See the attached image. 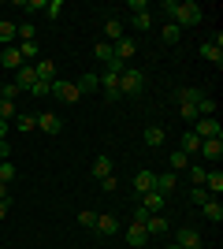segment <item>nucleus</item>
Masks as SVG:
<instances>
[{
  "mask_svg": "<svg viewBox=\"0 0 223 249\" xmlns=\"http://www.w3.org/2000/svg\"><path fill=\"white\" fill-rule=\"evenodd\" d=\"M127 242H130L134 249L149 246V234H145V227H141V223H127Z\"/></svg>",
  "mask_w": 223,
  "mask_h": 249,
  "instance_id": "a211bd4d",
  "label": "nucleus"
},
{
  "mask_svg": "<svg viewBox=\"0 0 223 249\" xmlns=\"http://www.w3.org/2000/svg\"><path fill=\"white\" fill-rule=\"evenodd\" d=\"M201 60H208V63H216V67H223V37L216 34V37H208V41H201Z\"/></svg>",
  "mask_w": 223,
  "mask_h": 249,
  "instance_id": "39448f33",
  "label": "nucleus"
},
{
  "mask_svg": "<svg viewBox=\"0 0 223 249\" xmlns=\"http://www.w3.org/2000/svg\"><path fill=\"white\" fill-rule=\"evenodd\" d=\"M11 178H15V164H11V160H0V182L11 186Z\"/></svg>",
  "mask_w": 223,
  "mask_h": 249,
  "instance_id": "58836bf2",
  "label": "nucleus"
},
{
  "mask_svg": "<svg viewBox=\"0 0 223 249\" xmlns=\"http://www.w3.org/2000/svg\"><path fill=\"white\" fill-rule=\"evenodd\" d=\"M205 97V89H197V86H186V89H179V104H193L197 108V101Z\"/></svg>",
  "mask_w": 223,
  "mask_h": 249,
  "instance_id": "c756f323",
  "label": "nucleus"
},
{
  "mask_svg": "<svg viewBox=\"0 0 223 249\" xmlns=\"http://www.w3.org/2000/svg\"><path fill=\"white\" fill-rule=\"evenodd\" d=\"M60 11H64V0H45V15H49V19H60Z\"/></svg>",
  "mask_w": 223,
  "mask_h": 249,
  "instance_id": "c9c22d12",
  "label": "nucleus"
},
{
  "mask_svg": "<svg viewBox=\"0 0 223 249\" xmlns=\"http://www.w3.org/2000/svg\"><path fill=\"white\" fill-rule=\"evenodd\" d=\"M205 175H208V167H205V164H190V182H193V186H205Z\"/></svg>",
  "mask_w": 223,
  "mask_h": 249,
  "instance_id": "f704fd0d",
  "label": "nucleus"
},
{
  "mask_svg": "<svg viewBox=\"0 0 223 249\" xmlns=\"http://www.w3.org/2000/svg\"><path fill=\"white\" fill-rule=\"evenodd\" d=\"M93 56H97V63H104V67H108V63H116V52H112V45H108V41H97L93 45Z\"/></svg>",
  "mask_w": 223,
  "mask_h": 249,
  "instance_id": "a878e982",
  "label": "nucleus"
},
{
  "mask_svg": "<svg viewBox=\"0 0 223 249\" xmlns=\"http://www.w3.org/2000/svg\"><path fill=\"white\" fill-rule=\"evenodd\" d=\"M145 145L149 149L164 145V126H145Z\"/></svg>",
  "mask_w": 223,
  "mask_h": 249,
  "instance_id": "2f4dec72",
  "label": "nucleus"
},
{
  "mask_svg": "<svg viewBox=\"0 0 223 249\" xmlns=\"http://www.w3.org/2000/svg\"><path fill=\"white\" fill-rule=\"evenodd\" d=\"M101 190H104V194H116V190H119V178H116V175L101 178Z\"/></svg>",
  "mask_w": 223,
  "mask_h": 249,
  "instance_id": "c03bdc74",
  "label": "nucleus"
},
{
  "mask_svg": "<svg viewBox=\"0 0 223 249\" xmlns=\"http://www.w3.org/2000/svg\"><path fill=\"white\" fill-rule=\"evenodd\" d=\"M8 208H11V201H0V219H8Z\"/></svg>",
  "mask_w": 223,
  "mask_h": 249,
  "instance_id": "09e8293b",
  "label": "nucleus"
},
{
  "mask_svg": "<svg viewBox=\"0 0 223 249\" xmlns=\"http://www.w3.org/2000/svg\"><path fill=\"white\" fill-rule=\"evenodd\" d=\"M15 49H19L22 63H37V41H19Z\"/></svg>",
  "mask_w": 223,
  "mask_h": 249,
  "instance_id": "7c9ffc66",
  "label": "nucleus"
},
{
  "mask_svg": "<svg viewBox=\"0 0 223 249\" xmlns=\"http://www.w3.org/2000/svg\"><path fill=\"white\" fill-rule=\"evenodd\" d=\"M153 182H156V171H149V167H141V171H134V182H130V186H134V194H149V190H153Z\"/></svg>",
  "mask_w": 223,
  "mask_h": 249,
  "instance_id": "f8f14e48",
  "label": "nucleus"
},
{
  "mask_svg": "<svg viewBox=\"0 0 223 249\" xmlns=\"http://www.w3.org/2000/svg\"><path fill=\"white\" fill-rule=\"evenodd\" d=\"M123 67H127V63H108L104 74H101V89H104L108 101H123V97H119V74H123Z\"/></svg>",
  "mask_w": 223,
  "mask_h": 249,
  "instance_id": "7ed1b4c3",
  "label": "nucleus"
},
{
  "mask_svg": "<svg viewBox=\"0 0 223 249\" xmlns=\"http://www.w3.org/2000/svg\"><path fill=\"white\" fill-rule=\"evenodd\" d=\"M26 93H34L37 101H41V97H49V82H41V78H37V82H34L30 89H26Z\"/></svg>",
  "mask_w": 223,
  "mask_h": 249,
  "instance_id": "79ce46f5",
  "label": "nucleus"
},
{
  "mask_svg": "<svg viewBox=\"0 0 223 249\" xmlns=\"http://www.w3.org/2000/svg\"><path fill=\"white\" fill-rule=\"evenodd\" d=\"M49 97H60V101H67V104H78L82 101V89L74 82H64V78H56L52 86H49Z\"/></svg>",
  "mask_w": 223,
  "mask_h": 249,
  "instance_id": "20e7f679",
  "label": "nucleus"
},
{
  "mask_svg": "<svg viewBox=\"0 0 223 249\" xmlns=\"http://www.w3.org/2000/svg\"><path fill=\"white\" fill-rule=\"evenodd\" d=\"M153 190H156L160 197H171V194L179 190V175H175V171H156V182H153Z\"/></svg>",
  "mask_w": 223,
  "mask_h": 249,
  "instance_id": "6e6552de",
  "label": "nucleus"
},
{
  "mask_svg": "<svg viewBox=\"0 0 223 249\" xmlns=\"http://www.w3.org/2000/svg\"><path fill=\"white\" fill-rule=\"evenodd\" d=\"M74 86H78V89H82V97H86V93H93L97 86H101V74H97V71H86V74H82V78H78Z\"/></svg>",
  "mask_w": 223,
  "mask_h": 249,
  "instance_id": "393cba45",
  "label": "nucleus"
},
{
  "mask_svg": "<svg viewBox=\"0 0 223 249\" xmlns=\"http://www.w3.org/2000/svg\"><path fill=\"white\" fill-rule=\"evenodd\" d=\"M201 19H205V11H201V4H197V0H175V8H171V15H168V22H175L179 30L197 26Z\"/></svg>",
  "mask_w": 223,
  "mask_h": 249,
  "instance_id": "f257e3e1",
  "label": "nucleus"
},
{
  "mask_svg": "<svg viewBox=\"0 0 223 249\" xmlns=\"http://www.w3.org/2000/svg\"><path fill=\"white\" fill-rule=\"evenodd\" d=\"M19 115V108H15V101H0V119L8 123V119H15Z\"/></svg>",
  "mask_w": 223,
  "mask_h": 249,
  "instance_id": "4c0bfd02",
  "label": "nucleus"
},
{
  "mask_svg": "<svg viewBox=\"0 0 223 249\" xmlns=\"http://www.w3.org/2000/svg\"><path fill=\"white\" fill-rule=\"evenodd\" d=\"M0 142H8V123L0 119Z\"/></svg>",
  "mask_w": 223,
  "mask_h": 249,
  "instance_id": "8fccbe9b",
  "label": "nucleus"
},
{
  "mask_svg": "<svg viewBox=\"0 0 223 249\" xmlns=\"http://www.w3.org/2000/svg\"><path fill=\"white\" fill-rule=\"evenodd\" d=\"M34 71H37V78H41V82H49V86L56 82V63H52V60H37V63H34Z\"/></svg>",
  "mask_w": 223,
  "mask_h": 249,
  "instance_id": "4be33fe9",
  "label": "nucleus"
},
{
  "mask_svg": "<svg viewBox=\"0 0 223 249\" xmlns=\"http://www.w3.org/2000/svg\"><path fill=\"white\" fill-rule=\"evenodd\" d=\"M190 130L201 138V142H208V138H223V126H220V119H216V115H212V119H197Z\"/></svg>",
  "mask_w": 223,
  "mask_h": 249,
  "instance_id": "0eeeda50",
  "label": "nucleus"
},
{
  "mask_svg": "<svg viewBox=\"0 0 223 249\" xmlns=\"http://www.w3.org/2000/svg\"><path fill=\"white\" fill-rule=\"evenodd\" d=\"M15 37H19V34H15V22H11V19H0V49H8Z\"/></svg>",
  "mask_w": 223,
  "mask_h": 249,
  "instance_id": "bb28decb",
  "label": "nucleus"
},
{
  "mask_svg": "<svg viewBox=\"0 0 223 249\" xmlns=\"http://www.w3.org/2000/svg\"><path fill=\"white\" fill-rule=\"evenodd\" d=\"M149 26H153V15H149V11L134 15V30H149Z\"/></svg>",
  "mask_w": 223,
  "mask_h": 249,
  "instance_id": "a19ab883",
  "label": "nucleus"
},
{
  "mask_svg": "<svg viewBox=\"0 0 223 249\" xmlns=\"http://www.w3.org/2000/svg\"><path fill=\"white\" fill-rule=\"evenodd\" d=\"M182 153H186V156H193V153H197V149H201V138H197V134H193V130H182Z\"/></svg>",
  "mask_w": 223,
  "mask_h": 249,
  "instance_id": "c85d7f7f",
  "label": "nucleus"
},
{
  "mask_svg": "<svg viewBox=\"0 0 223 249\" xmlns=\"http://www.w3.org/2000/svg\"><path fill=\"white\" fill-rule=\"evenodd\" d=\"M0 201H11V194H8V182H0Z\"/></svg>",
  "mask_w": 223,
  "mask_h": 249,
  "instance_id": "de8ad7c7",
  "label": "nucleus"
},
{
  "mask_svg": "<svg viewBox=\"0 0 223 249\" xmlns=\"http://www.w3.org/2000/svg\"><path fill=\"white\" fill-rule=\"evenodd\" d=\"M201 212H205V219H212V223H220V219H223V205H220L216 197H208V201H205V205H201Z\"/></svg>",
  "mask_w": 223,
  "mask_h": 249,
  "instance_id": "cd10ccee",
  "label": "nucleus"
},
{
  "mask_svg": "<svg viewBox=\"0 0 223 249\" xmlns=\"http://www.w3.org/2000/svg\"><path fill=\"white\" fill-rule=\"evenodd\" d=\"M179 115L186 119V126H193V123H197V108H193V104H179Z\"/></svg>",
  "mask_w": 223,
  "mask_h": 249,
  "instance_id": "ea45409f",
  "label": "nucleus"
},
{
  "mask_svg": "<svg viewBox=\"0 0 223 249\" xmlns=\"http://www.w3.org/2000/svg\"><path fill=\"white\" fill-rule=\"evenodd\" d=\"M34 126H37L41 134H60V130H64V119L56 112H37L34 115Z\"/></svg>",
  "mask_w": 223,
  "mask_h": 249,
  "instance_id": "423d86ee",
  "label": "nucleus"
},
{
  "mask_svg": "<svg viewBox=\"0 0 223 249\" xmlns=\"http://www.w3.org/2000/svg\"><path fill=\"white\" fill-rule=\"evenodd\" d=\"M160 41H164V45H179L182 41V30L175 26V22H164V26H160Z\"/></svg>",
  "mask_w": 223,
  "mask_h": 249,
  "instance_id": "5701e85b",
  "label": "nucleus"
},
{
  "mask_svg": "<svg viewBox=\"0 0 223 249\" xmlns=\"http://www.w3.org/2000/svg\"><path fill=\"white\" fill-rule=\"evenodd\" d=\"M112 52H116V63H127L130 56L138 52V45H134V41H127V37H123V41H116V45H112Z\"/></svg>",
  "mask_w": 223,
  "mask_h": 249,
  "instance_id": "412c9836",
  "label": "nucleus"
},
{
  "mask_svg": "<svg viewBox=\"0 0 223 249\" xmlns=\"http://www.w3.org/2000/svg\"><path fill=\"white\" fill-rule=\"evenodd\" d=\"M164 205H168V197H160L156 190L141 194V208H145V212H164Z\"/></svg>",
  "mask_w": 223,
  "mask_h": 249,
  "instance_id": "aec40b11",
  "label": "nucleus"
},
{
  "mask_svg": "<svg viewBox=\"0 0 223 249\" xmlns=\"http://www.w3.org/2000/svg\"><path fill=\"white\" fill-rule=\"evenodd\" d=\"M186 167H190V156L182 153V149H175V153L168 156V171H175V175H179V171H186Z\"/></svg>",
  "mask_w": 223,
  "mask_h": 249,
  "instance_id": "b1692460",
  "label": "nucleus"
},
{
  "mask_svg": "<svg viewBox=\"0 0 223 249\" xmlns=\"http://www.w3.org/2000/svg\"><path fill=\"white\" fill-rule=\"evenodd\" d=\"M19 67H26L19 56V49L15 45H8V49H0V71H19Z\"/></svg>",
  "mask_w": 223,
  "mask_h": 249,
  "instance_id": "9b49d317",
  "label": "nucleus"
},
{
  "mask_svg": "<svg viewBox=\"0 0 223 249\" xmlns=\"http://www.w3.org/2000/svg\"><path fill=\"white\" fill-rule=\"evenodd\" d=\"M175 246H182V249H201V231H197V227H179V231H175Z\"/></svg>",
  "mask_w": 223,
  "mask_h": 249,
  "instance_id": "9d476101",
  "label": "nucleus"
},
{
  "mask_svg": "<svg viewBox=\"0 0 223 249\" xmlns=\"http://www.w3.org/2000/svg\"><path fill=\"white\" fill-rule=\"evenodd\" d=\"M205 194H208V197H212V194L220 197V194H223V171H216V167H212V171L205 175Z\"/></svg>",
  "mask_w": 223,
  "mask_h": 249,
  "instance_id": "6ab92c4d",
  "label": "nucleus"
},
{
  "mask_svg": "<svg viewBox=\"0 0 223 249\" xmlns=\"http://www.w3.org/2000/svg\"><path fill=\"white\" fill-rule=\"evenodd\" d=\"M190 201H193V205H205V201H208V194H205V186H193V190H190Z\"/></svg>",
  "mask_w": 223,
  "mask_h": 249,
  "instance_id": "a18cd8bd",
  "label": "nucleus"
},
{
  "mask_svg": "<svg viewBox=\"0 0 223 249\" xmlns=\"http://www.w3.org/2000/svg\"><path fill=\"white\" fill-rule=\"evenodd\" d=\"M89 171H93V178H97V182H101V178L116 175V164H112V156H97V160H93V167H89Z\"/></svg>",
  "mask_w": 223,
  "mask_h": 249,
  "instance_id": "2eb2a0df",
  "label": "nucleus"
},
{
  "mask_svg": "<svg viewBox=\"0 0 223 249\" xmlns=\"http://www.w3.org/2000/svg\"><path fill=\"white\" fill-rule=\"evenodd\" d=\"M74 223H78V227H86V231H93V227H97V212H93V208H82V212L74 216Z\"/></svg>",
  "mask_w": 223,
  "mask_h": 249,
  "instance_id": "473e14b6",
  "label": "nucleus"
},
{
  "mask_svg": "<svg viewBox=\"0 0 223 249\" xmlns=\"http://www.w3.org/2000/svg\"><path fill=\"white\" fill-rule=\"evenodd\" d=\"M127 11H134V15H141V11H149V4H145V0H130V4H127Z\"/></svg>",
  "mask_w": 223,
  "mask_h": 249,
  "instance_id": "49530a36",
  "label": "nucleus"
},
{
  "mask_svg": "<svg viewBox=\"0 0 223 249\" xmlns=\"http://www.w3.org/2000/svg\"><path fill=\"white\" fill-rule=\"evenodd\" d=\"M197 153H201L205 160H220V156H223V138H208V142H201Z\"/></svg>",
  "mask_w": 223,
  "mask_h": 249,
  "instance_id": "f3484780",
  "label": "nucleus"
},
{
  "mask_svg": "<svg viewBox=\"0 0 223 249\" xmlns=\"http://www.w3.org/2000/svg\"><path fill=\"white\" fill-rule=\"evenodd\" d=\"M15 34H19V41H34V37H37V26H34V22H15Z\"/></svg>",
  "mask_w": 223,
  "mask_h": 249,
  "instance_id": "72a5a7b5",
  "label": "nucleus"
},
{
  "mask_svg": "<svg viewBox=\"0 0 223 249\" xmlns=\"http://www.w3.org/2000/svg\"><path fill=\"white\" fill-rule=\"evenodd\" d=\"M141 93H145V71L123 67V74H119V97H141Z\"/></svg>",
  "mask_w": 223,
  "mask_h": 249,
  "instance_id": "f03ea898",
  "label": "nucleus"
},
{
  "mask_svg": "<svg viewBox=\"0 0 223 249\" xmlns=\"http://www.w3.org/2000/svg\"><path fill=\"white\" fill-rule=\"evenodd\" d=\"M15 126H19V130H34V115H15Z\"/></svg>",
  "mask_w": 223,
  "mask_h": 249,
  "instance_id": "37998d69",
  "label": "nucleus"
},
{
  "mask_svg": "<svg viewBox=\"0 0 223 249\" xmlns=\"http://www.w3.org/2000/svg\"><path fill=\"white\" fill-rule=\"evenodd\" d=\"M141 227H145V234H149V238H156V234H168V231H171V223H168L164 216H160V212H153V216H149L145 223H141Z\"/></svg>",
  "mask_w": 223,
  "mask_h": 249,
  "instance_id": "ddd939ff",
  "label": "nucleus"
},
{
  "mask_svg": "<svg viewBox=\"0 0 223 249\" xmlns=\"http://www.w3.org/2000/svg\"><path fill=\"white\" fill-rule=\"evenodd\" d=\"M164 249H182V246H175V242H171V246H164Z\"/></svg>",
  "mask_w": 223,
  "mask_h": 249,
  "instance_id": "3c124183",
  "label": "nucleus"
},
{
  "mask_svg": "<svg viewBox=\"0 0 223 249\" xmlns=\"http://www.w3.org/2000/svg\"><path fill=\"white\" fill-rule=\"evenodd\" d=\"M127 34H123V19H116V15H108L104 19V41L108 45H116V41H123Z\"/></svg>",
  "mask_w": 223,
  "mask_h": 249,
  "instance_id": "4468645a",
  "label": "nucleus"
},
{
  "mask_svg": "<svg viewBox=\"0 0 223 249\" xmlns=\"http://www.w3.org/2000/svg\"><path fill=\"white\" fill-rule=\"evenodd\" d=\"M34 82H37V71H34V63H26V67H19V71H15V86H19L22 93H26Z\"/></svg>",
  "mask_w": 223,
  "mask_h": 249,
  "instance_id": "dca6fc26",
  "label": "nucleus"
},
{
  "mask_svg": "<svg viewBox=\"0 0 223 249\" xmlns=\"http://www.w3.org/2000/svg\"><path fill=\"white\" fill-rule=\"evenodd\" d=\"M19 93H22V89L15 82H4V86H0V101H15Z\"/></svg>",
  "mask_w": 223,
  "mask_h": 249,
  "instance_id": "e433bc0d",
  "label": "nucleus"
},
{
  "mask_svg": "<svg viewBox=\"0 0 223 249\" xmlns=\"http://www.w3.org/2000/svg\"><path fill=\"white\" fill-rule=\"evenodd\" d=\"M97 234H101V238H112V234H119V231H123V219L119 216H112V212H104V216H97Z\"/></svg>",
  "mask_w": 223,
  "mask_h": 249,
  "instance_id": "1a4fd4ad",
  "label": "nucleus"
}]
</instances>
